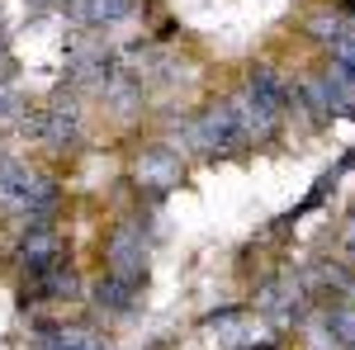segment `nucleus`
<instances>
[{"label":"nucleus","instance_id":"obj_1","mask_svg":"<svg viewBox=\"0 0 355 350\" xmlns=\"http://www.w3.org/2000/svg\"><path fill=\"white\" fill-rule=\"evenodd\" d=\"M180 137H185V147L190 152H204V157H218V152H232V142H237V119H232V109H227V100L223 105H209L204 114H194L190 123L180 128Z\"/></svg>","mask_w":355,"mask_h":350},{"label":"nucleus","instance_id":"obj_2","mask_svg":"<svg viewBox=\"0 0 355 350\" xmlns=\"http://www.w3.org/2000/svg\"><path fill=\"white\" fill-rule=\"evenodd\" d=\"M105 265H110V274H123V279L142 284V274H147V237H142L137 222H119L110 232V242H105Z\"/></svg>","mask_w":355,"mask_h":350},{"label":"nucleus","instance_id":"obj_3","mask_svg":"<svg viewBox=\"0 0 355 350\" xmlns=\"http://www.w3.org/2000/svg\"><path fill=\"white\" fill-rule=\"evenodd\" d=\"M180 175H185V161H180V152H171V147H147V152L133 161L137 189H147L152 199H162L166 189H175Z\"/></svg>","mask_w":355,"mask_h":350},{"label":"nucleus","instance_id":"obj_4","mask_svg":"<svg viewBox=\"0 0 355 350\" xmlns=\"http://www.w3.org/2000/svg\"><path fill=\"white\" fill-rule=\"evenodd\" d=\"M227 109H232V119H237L242 142H266V137H275V133H279V123H284V109L256 100L251 90H237V95L227 100Z\"/></svg>","mask_w":355,"mask_h":350},{"label":"nucleus","instance_id":"obj_5","mask_svg":"<svg viewBox=\"0 0 355 350\" xmlns=\"http://www.w3.org/2000/svg\"><path fill=\"white\" fill-rule=\"evenodd\" d=\"M62 251H67V242H62L57 222H28L24 242H19V265H24V274H43V270L62 265Z\"/></svg>","mask_w":355,"mask_h":350},{"label":"nucleus","instance_id":"obj_6","mask_svg":"<svg viewBox=\"0 0 355 350\" xmlns=\"http://www.w3.org/2000/svg\"><path fill=\"white\" fill-rule=\"evenodd\" d=\"M142 10V0H67V19L76 28H100V24H123Z\"/></svg>","mask_w":355,"mask_h":350},{"label":"nucleus","instance_id":"obj_7","mask_svg":"<svg viewBox=\"0 0 355 350\" xmlns=\"http://www.w3.org/2000/svg\"><path fill=\"white\" fill-rule=\"evenodd\" d=\"M246 90H251L256 100L275 105V109H289V105H294V85L284 81L270 62H256V67H251V81H246Z\"/></svg>","mask_w":355,"mask_h":350},{"label":"nucleus","instance_id":"obj_8","mask_svg":"<svg viewBox=\"0 0 355 350\" xmlns=\"http://www.w3.org/2000/svg\"><path fill=\"white\" fill-rule=\"evenodd\" d=\"M322 81H327V95H331V114L355 119V67L351 62H336V57H331Z\"/></svg>","mask_w":355,"mask_h":350},{"label":"nucleus","instance_id":"obj_9","mask_svg":"<svg viewBox=\"0 0 355 350\" xmlns=\"http://www.w3.org/2000/svg\"><path fill=\"white\" fill-rule=\"evenodd\" d=\"M90 298H95L100 308H110V313H128L137 303V284L123 279V274H100L95 289H90Z\"/></svg>","mask_w":355,"mask_h":350},{"label":"nucleus","instance_id":"obj_10","mask_svg":"<svg viewBox=\"0 0 355 350\" xmlns=\"http://www.w3.org/2000/svg\"><path fill=\"white\" fill-rule=\"evenodd\" d=\"M294 109H303L308 114V123H331V95H327V81L318 76V81H303L299 90H294Z\"/></svg>","mask_w":355,"mask_h":350},{"label":"nucleus","instance_id":"obj_11","mask_svg":"<svg viewBox=\"0 0 355 350\" xmlns=\"http://www.w3.org/2000/svg\"><path fill=\"white\" fill-rule=\"evenodd\" d=\"M331 336H336V346L341 350H355V303H341V308H331Z\"/></svg>","mask_w":355,"mask_h":350},{"label":"nucleus","instance_id":"obj_12","mask_svg":"<svg viewBox=\"0 0 355 350\" xmlns=\"http://www.w3.org/2000/svg\"><path fill=\"white\" fill-rule=\"evenodd\" d=\"M308 33H313V38H322V43H336V38H341V33H346V28H351V15H313V19H308Z\"/></svg>","mask_w":355,"mask_h":350},{"label":"nucleus","instance_id":"obj_13","mask_svg":"<svg viewBox=\"0 0 355 350\" xmlns=\"http://www.w3.org/2000/svg\"><path fill=\"white\" fill-rule=\"evenodd\" d=\"M28 105L10 90V85H0V128H15V123H24Z\"/></svg>","mask_w":355,"mask_h":350},{"label":"nucleus","instance_id":"obj_14","mask_svg":"<svg viewBox=\"0 0 355 350\" xmlns=\"http://www.w3.org/2000/svg\"><path fill=\"white\" fill-rule=\"evenodd\" d=\"M62 350H105V341L95 336V341H76V346H62Z\"/></svg>","mask_w":355,"mask_h":350},{"label":"nucleus","instance_id":"obj_15","mask_svg":"<svg viewBox=\"0 0 355 350\" xmlns=\"http://www.w3.org/2000/svg\"><path fill=\"white\" fill-rule=\"evenodd\" d=\"M341 10H346V15H351V19H355V0H341Z\"/></svg>","mask_w":355,"mask_h":350},{"label":"nucleus","instance_id":"obj_16","mask_svg":"<svg viewBox=\"0 0 355 350\" xmlns=\"http://www.w3.org/2000/svg\"><path fill=\"white\" fill-rule=\"evenodd\" d=\"M38 5H53V0H38ZM62 5H67V0H62Z\"/></svg>","mask_w":355,"mask_h":350}]
</instances>
